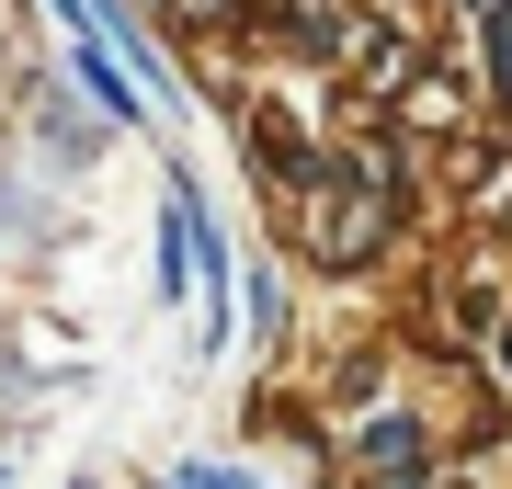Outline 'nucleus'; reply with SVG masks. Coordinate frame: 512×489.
<instances>
[{"instance_id": "6", "label": "nucleus", "mask_w": 512, "mask_h": 489, "mask_svg": "<svg viewBox=\"0 0 512 489\" xmlns=\"http://www.w3.org/2000/svg\"><path fill=\"white\" fill-rule=\"evenodd\" d=\"M0 478H12V455H0Z\"/></svg>"}, {"instance_id": "4", "label": "nucleus", "mask_w": 512, "mask_h": 489, "mask_svg": "<svg viewBox=\"0 0 512 489\" xmlns=\"http://www.w3.org/2000/svg\"><path fill=\"white\" fill-rule=\"evenodd\" d=\"M501 376H512V319H501Z\"/></svg>"}, {"instance_id": "3", "label": "nucleus", "mask_w": 512, "mask_h": 489, "mask_svg": "<svg viewBox=\"0 0 512 489\" xmlns=\"http://www.w3.org/2000/svg\"><path fill=\"white\" fill-rule=\"evenodd\" d=\"M490 91H501V114H512V23L490 12Z\"/></svg>"}, {"instance_id": "2", "label": "nucleus", "mask_w": 512, "mask_h": 489, "mask_svg": "<svg viewBox=\"0 0 512 489\" xmlns=\"http://www.w3.org/2000/svg\"><path fill=\"white\" fill-rule=\"evenodd\" d=\"M171 489H262V478L228 467V455H183V467H171Z\"/></svg>"}, {"instance_id": "5", "label": "nucleus", "mask_w": 512, "mask_h": 489, "mask_svg": "<svg viewBox=\"0 0 512 489\" xmlns=\"http://www.w3.org/2000/svg\"><path fill=\"white\" fill-rule=\"evenodd\" d=\"M501 239H512V205H501Z\"/></svg>"}, {"instance_id": "1", "label": "nucleus", "mask_w": 512, "mask_h": 489, "mask_svg": "<svg viewBox=\"0 0 512 489\" xmlns=\"http://www.w3.org/2000/svg\"><path fill=\"white\" fill-rule=\"evenodd\" d=\"M353 467H365V478H433V433H421L410 410H387V421L353 433Z\"/></svg>"}, {"instance_id": "7", "label": "nucleus", "mask_w": 512, "mask_h": 489, "mask_svg": "<svg viewBox=\"0 0 512 489\" xmlns=\"http://www.w3.org/2000/svg\"><path fill=\"white\" fill-rule=\"evenodd\" d=\"M69 489H92V478H69Z\"/></svg>"}]
</instances>
